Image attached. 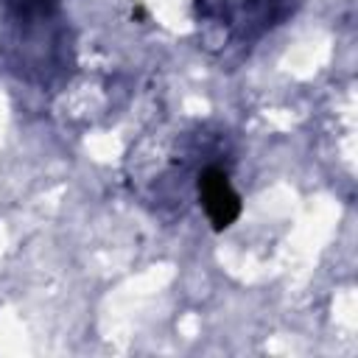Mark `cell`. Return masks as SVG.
<instances>
[{"mask_svg": "<svg viewBox=\"0 0 358 358\" xmlns=\"http://www.w3.org/2000/svg\"><path fill=\"white\" fill-rule=\"evenodd\" d=\"M196 190H199V201H201V207H204V213L210 218V227L215 232H224L238 221L241 196L235 193L227 171H221L215 165L204 168L199 173V179H196Z\"/></svg>", "mask_w": 358, "mask_h": 358, "instance_id": "6da1fadb", "label": "cell"}]
</instances>
